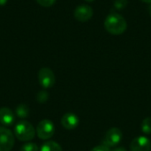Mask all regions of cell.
Wrapping results in <instances>:
<instances>
[{
	"label": "cell",
	"instance_id": "1",
	"mask_svg": "<svg viewBox=\"0 0 151 151\" xmlns=\"http://www.w3.org/2000/svg\"><path fill=\"white\" fill-rule=\"evenodd\" d=\"M104 27L107 32L113 35H122L127 28L126 19L117 12H111L104 19Z\"/></svg>",
	"mask_w": 151,
	"mask_h": 151
},
{
	"label": "cell",
	"instance_id": "2",
	"mask_svg": "<svg viewBox=\"0 0 151 151\" xmlns=\"http://www.w3.org/2000/svg\"><path fill=\"white\" fill-rule=\"evenodd\" d=\"M35 127L28 121H19L14 127V136L21 142H29L35 135Z\"/></svg>",
	"mask_w": 151,
	"mask_h": 151
},
{
	"label": "cell",
	"instance_id": "3",
	"mask_svg": "<svg viewBox=\"0 0 151 151\" xmlns=\"http://www.w3.org/2000/svg\"><path fill=\"white\" fill-rule=\"evenodd\" d=\"M37 136L41 140H49L55 134V126L50 119L41 120L36 127Z\"/></svg>",
	"mask_w": 151,
	"mask_h": 151
},
{
	"label": "cell",
	"instance_id": "4",
	"mask_svg": "<svg viewBox=\"0 0 151 151\" xmlns=\"http://www.w3.org/2000/svg\"><path fill=\"white\" fill-rule=\"evenodd\" d=\"M122 139H123V134L121 130L118 127H112L106 132L103 139L102 144L109 148L115 147L121 142Z\"/></svg>",
	"mask_w": 151,
	"mask_h": 151
},
{
	"label": "cell",
	"instance_id": "5",
	"mask_svg": "<svg viewBox=\"0 0 151 151\" xmlns=\"http://www.w3.org/2000/svg\"><path fill=\"white\" fill-rule=\"evenodd\" d=\"M38 81L43 88H50L56 82V77L51 69L42 67L38 72Z\"/></svg>",
	"mask_w": 151,
	"mask_h": 151
},
{
	"label": "cell",
	"instance_id": "6",
	"mask_svg": "<svg viewBox=\"0 0 151 151\" xmlns=\"http://www.w3.org/2000/svg\"><path fill=\"white\" fill-rule=\"evenodd\" d=\"M14 146V135L6 127H0V151H11Z\"/></svg>",
	"mask_w": 151,
	"mask_h": 151
},
{
	"label": "cell",
	"instance_id": "7",
	"mask_svg": "<svg viewBox=\"0 0 151 151\" xmlns=\"http://www.w3.org/2000/svg\"><path fill=\"white\" fill-rule=\"evenodd\" d=\"M94 14L93 8L88 4H80L78 5L73 12L74 18L80 22L88 21Z\"/></svg>",
	"mask_w": 151,
	"mask_h": 151
},
{
	"label": "cell",
	"instance_id": "8",
	"mask_svg": "<svg viewBox=\"0 0 151 151\" xmlns=\"http://www.w3.org/2000/svg\"><path fill=\"white\" fill-rule=\"evenodd\" d=\"M151 141L146 136H138L135 137L131 144L130 151H150Z\"/></svg>",
	"mask_w": 151,
	"mask_h": 151
},
{
	"label": "cell",
	"instance_id": "9",
	"mask_svg": "<svg viewBox=\"0 0 151 151\" xmlns=\"http://www.w3.org/2000/svg\"><path fill=\"white\" fill-rule=\"evenodd\" d=\"M80 119L78 116L74 113L68 112L63 115L61 118V125L66 130H73L79 126Z\"/></svg>",
	"mask_w": 151,
	"mask_h": 151
},
{
	"label": "cell",
	"instance_id": "10",
	"mask_svg": "<svg viewBox=\"0 0 151 151\" xmlns=\"http://www.w3.org/2000/svg\"><path fill=\"white\" fill-rule=\"evenodd\" d=\"M15 121V115L13 111L8 107L0 108V123L4 126H12Z\"/></svg>",
	"mask_w": 151,
	"mask_h": 151
},
{
	"label": "cell",
	"instance_id": "11",
	"mask_svg": "<svg viewBox=\"0 0 151 151\" xmlns=\"http://www.w3.org/2000/svg\"><path fill=\"white\" fill-rule=\"evenodd\" d=\"M40 151H63V150L62 147L58 142L53 141H49L42 145Z\"/></svg>",
	"mask_w": 151,
	"mask_h": 151
},
{
	"label": "cell",
	"instance_id": "12",
	"mask_svg": "<svg viewBox=\"0 0 151 151\" xmlns=\"http://www.w3.org/2000/svg\"><path fill=\"white\" fill-rule=\"evenodd\" d=\"M15 115L19 119H26L29 115V108L27 105L21 104L15 109Z\"/></svg>",
	"mask_w": 151,
	"mask_h": 151
},
{
	"label": "cell",
	"instance_id": "13",
	"mask_svg": "<svg viewBox=\"0 0 151 151\" xmlns=\"http://www.w3.org/2000/svg\"><path fill=\"white\" fill-rule=\"evenodd\" d=\"M142 131V133H144L145 134H151V118L148 117L146 119H144L142 122V126H141Z\"/></svg>",
	"mask_w": 151,
	"mask_h": 151
},
{
	"label": "cell",
	"instance_id": "14",
	"mask_svg": "<svg viewBox=\"0 0 151 151\" xmlns=\"http://www.w3.org/2000/svg\"><path fill=\"white\" fill-rule=\"evenodd\" d=\"M38 146L36 145V143H34V142H27V143H24L20 149L19 151H38Z\"/></svg>",
	"mask_w": 151,
	"mask_h": 151
},
{
	"label": "cell",
	"instance_id": "15",
	"mask_svg": "<svg viewBox=\"0 0 151 151\" xmlns=\"http://www.w3.org/2000/svg\"><path fill=\"white\" fill-rule=\"evenodd\" d=\"M48 99H49V93L48 92L42 90V91H39L37 93L36 100L39 104H44L48 101Z\"/></svg>",
	"mask_w": 151,
	"mask_h": 151
},
{
	"label": "cell",
	"instance_id": "16",
	"mask_svg": "<svg viewBox=\"0 0 151 151\" xmlns=\"http://www.w3.org/2000/svg\"><path fill=\"white\" fill-rule=\"evenodd\" d=\"M128 4V0H114L113 6L117 10H123Z\"/></svg>",
	"mask_w": 151,
	"mask_h": 151
},
{
	"label": "cell",
	"instance_id": "17",
	"mask_svg": "<svg viewBox=\"0 0 151 151\" xmlns=\"http://www.w3.org/2000/svg\"><path fill=\"white\" fill-rule=\"evenodd\" d=\"M41 6L43 7H50L52 6L57 0H35Z\"/></svg>",
	"mask_w": 151,
	"mask_h": 151
},
{
	"label": "cell",
	"instance_id": "18",
	"mask_svg": "<svg viewBox=\"0 0 151 151\" xmlns=\"http://www.w3.org/2000/svg\"><path fill=\"white\" fill-rule=\"evenodd\" d=\"M90 151H111V150H110V148H109V147H107V146H105V145L101 144V145H98V146H96V147L93 148V149H92Z\"/></svg>",
	"mask_w": 151,
	"mask_h": 151
},
{
	"label": "cell",
	"instance_id": "19",
	"mask_svg": "<svg viewBox=\"0 0 151 151\" xmlns=\"http://www.w3.org/2000/svg\"><path fill=\"white\" fill-rule=\"evenodd\" d=\"M111 151H127V150L123 147H119V148H116L114 150H112Z\"/></svg>",
	"mask_w": 151,
	"mask_h": 151
},
{
	"label": "cell",
	"instance_id": "20",
	"mask_svg": "<svg viewBox=\"0 0 151 151\" xmlns=\"http://www.w3.org/2000/svg\"><path fill=\"white\" fill-rule=\"evenodd\" d=\"M8 0H0V6H4L6 3H7Z\"/></svg>",
	"mask_w": 151,
	"mask_h": 151
},
{
	"label": "cell",
	"instance_id": "21",
	"mask_svg": "<svg viewBox=\"0 0 151 151\" xmlns=\"http://www.w3.org/2000/svg\"><path fill=\"white\" fill-rule=\"evenodd\" d=\"M144 3H147V4H151V0H141Z\"/></svg>",
	"mask_w": 151,
	"mask_h": 151
},
{
	"label": "cell",
	"instance_id": "22",
	"mask_svg": "<svg viewBox=\"0 0 151 151\" xmlns=\"http://www.w3.org/2000/svg\"><path fill=\"white\" fill-rule=\"evenodd\" d=\"M149 13H150V16L151 17V4L149 6Z\"/></svg>",
	"mask_w": 151,
	"mask_h": 151
},
{
	"label": "cell",
	"instance_id": "23",
	"mask_svg": "<svg viewBox=\"0 0 151 151\" xmlns=\"http://www.w3.org/2000/svg\"><path fill=\"white\" fill-rule=\"evenodd\" d=\"M85 1H87V2H94L95 0H85Z\"/></svg>",
	"mask_w": 151,
	"mask_h": 151
}]
</instances>
